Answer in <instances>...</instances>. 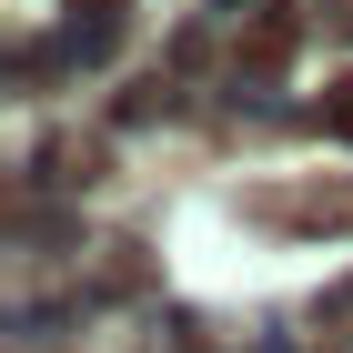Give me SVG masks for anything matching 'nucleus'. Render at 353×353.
<instances>
[{
  "mask_svg": "<svg viewBox=\"0 0 353 353\" xmlns=\"http://www.w3.org/2000/svg\"><path fill=\"white\" fill-rule=\"evenodd\" d=\"M91 10H121V0H91Z\"/></svg>",
  "mask_w": 353,
  "mask_h": 353,
  "instance_id": "1",
  "label": "nucleus"
}]
</instances>
